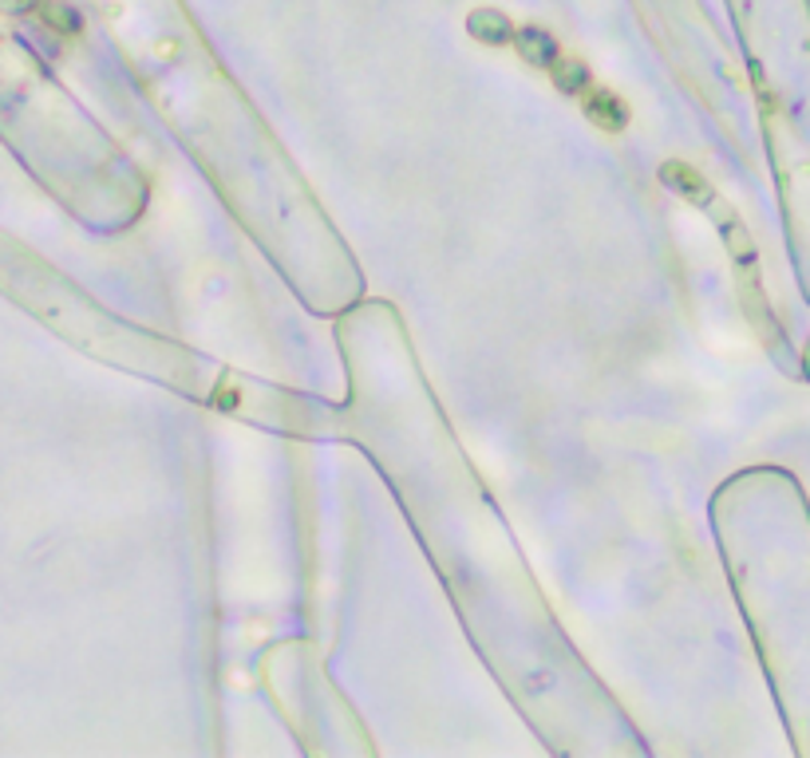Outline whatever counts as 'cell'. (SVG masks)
<instances>
[{"label":"cell","mask_w":810,"mask_h":758,"mask_svg":"<svg viewBox=\"0 0 810 758\" xmlns=\"http://www.w3.org/2000/svg\"><path fill=\"white\" fill-rule=\"evenodd\" d=\"M36 0H0V9H12V12H21V9H33Z\"/></svg>","instance_id":"5"},{"label":"cell","mask_w":810,"mask_h":758,"mask_svg":"<svg viewBox=\"0 0 810 758\" xmlns=\"http://www.w3.org/2000/svg\"><path fill=\"white\" fill-rule=\"evenodd\" d=\"M467 28L479 36L482 44H506L514 36V28H511V21L502 16L499 9H479L475 16L467 21Z\"/></svg>","instance_id":"1"},{"label":"cell","mask_w":810,"mask_h":758,"mask_svg":"<svg viewBox=\"0 0 810 758\" xmlns=\"http://www.w3.org/2000/svg\"><path fill=\"white\" fill-rule=\"evenodd\" d=\"M557 84H562L565 91H577V87L586 84V68H581V63H557Z\"/></svg>","instance_id":"4"},{"label":"cell","mask_w":810,"mask_h":758,"mask_svg":"<svg viewBox=\"0 0 810 758\" xmlns=\"http://www.w3.org/2000/svg\"><path fill=\"white\" fill-rule=\"evenodd\" d=\"M589 115L601 119L605 126H621L625 123V107L613 95H589Z\"/></svg>","instance_id":"3"},{"label":"cell","mask_w":810,"mask_h":758,"mask_svg":"<svg viewBox=\"0 0 810 758\" xmlns=\"http://www.w3.org/2000/svg\"><path fill=\"white\" fill-rule=\"evenodd\" d=\"M518 48H523V56L530 63H538V68H550V63H557V44L550 32L542 28H523L518 32Z\"/></svg>","instance_id":"2"}]
</instances>
